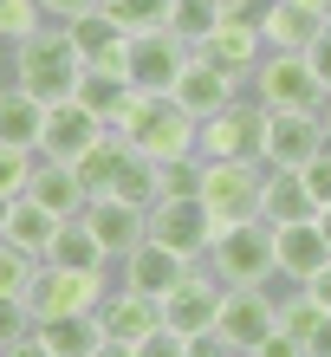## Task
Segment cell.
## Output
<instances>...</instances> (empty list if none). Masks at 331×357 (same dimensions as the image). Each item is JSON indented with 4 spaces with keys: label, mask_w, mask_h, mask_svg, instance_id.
<instances>
[{
    "label": "cell",
    "mask_w": 331,
    "mask_h": 357,
    "mask_svg": "<svg viewBox=\"0 0 331 357\" xmlns=\"http://www.w3.org/2000/svg\"><path fill=\"white\" fill-rule=\"evenodd\" d=\"M39 344H46L52 357H91L98 344H105V331H98V319H39Z\"/></svg>",
    "instance_id": "29"
},
{
    "label": "cell",
    "mask_w": 331,
    "mask_h": 357,
    "mask_svg": "<svg viewBox=\"0 0 331 357\" xmlns=\"http://www.w3.org/2000/svg\"><path fill=\"white\" fill-rule=\"evenodd\" d=\"M46 266H66V273H111V254L98 247V234L85 221H66L52 234V247H46Z\"/></svg>",
    "instance_id": "26"
},
{
    "label": "cell",
    "mask_w": 331,
    "mask_h": 357,
    "mask_svg": "<svg viewBox=\"0 0 331 357\" xmlns=\"http://www.w3.org/2000/svg\"><path fill=\"white\" fill-rule=\"evenodd\" d=\"M78 78H85V59H78L66 26H39L33 39L13 46V85L39 104H66L78 91Z\"/></svg>",
    "instance_id": "2"
},
{
    "label": "cell",
    "mask_w": 331,
    "mask_h": 357,
    "mask_svg": "<svg viewBox=\"0 0 331 357\" xmlns=\"http://www.w3.org/2000/svg\"><path fill=\"white\" fill-rule=\"evenodd\" d=\"M325 26H331V13H325Z\"/></svg>",
    "instance_id": "53"
},
{
    "label": "cell",
    "mask_w": 331,
    "mask_h": 357,
    "mask_svg": "<svg viewBox=\"0 0 331 357\" xmlns=\"http://www.w3.org/2000/svg\"><path fill=\"white\" fill-rule=\"evenodd\" d=\"M91 357H137V344H123V338H105V344H98Z\"/></svg>",
    "instance_id": "47"
},
{
    "label": "cell",
    "mask_w": 331,
    "mask_h": 357,
    "mask_svg": "<svg viewBox=\"0 0 331 357\" xmlns=\"http://www.w3.org/2000/svg\"><path fill=\"white\" fill-rule=\"evenodd\" d=\"M91 319H98V331H105V338H123V344H143V338H150V331L162 325V305L111 280V292H105V299H98V312H91Z\"/></svg>",
    "instance_id": "17"
},
{
    "label": "cell",
    "mask_w": 331,
    "mask_h": 357,
    "mask_svg": "<svg viewBox=\"0 0 331 357\" xmlns=\"http://www.w3.org/2000/svg\"><path fill=\"white\" fill-rule=\"evenodd\" d=\"M260 188H266L260 162H201L195 195H201L215 227H240V221H260Z\"/></svg>",
    "instance_id": "6"
},
{
    "label": "cell",
    "mask_w": 331,
    "mask_h": 357,
    "mask_svg": "<svg viewBox=\"0 0 331 357\" xmlns=\"http://www.w3.org/2000/svg\"><path fill=\"white\" fill-rule=\"evenodd\" d=\"M305 66H312V78L325 85V98H331V26L312 39V46H305Z\"/></svg>",
    "instance_id": "40"
},
{
    "label": "cell",
    "mask_w": 331,
    "mask_h": 357,
    "mask_svg": "<svg viewBox=\"0 0 331 357\" xmlns=\"http://www.w3.org/2000/svg\"><path fill=\"white\" fill-rule=\"evenodd\" d=\"M254 7H266V0H254Z\"/></svg>",
    "instance_id": "52"
},
{
    "label": "cell",
    "mask_w": 331,
    "mask_h": 357,
    "mask_svg": "<svg viewBox=\"0 0 331 357\" xmlns=\"http://www.w3.org/2000/svg\"><path fill=\"white\" fill-rule=\"evenodd\" d=\"M98 0H39V13L46 20H59V26H66V20H78V13H91Z\"/></svg>",
    "instance_id": "43"
},
{
    "label": "cell",
    "mask_w": 331,
    "mask_h": 357,
    "mask_svg": "<svg viewBox=\"0 0 331 357\" xmlns=\"http://www.w3.org/2000/svg\"><path fill=\"white\" fill-rule=\"evenodd\" d=\"M201 266H208L221 286H273L279 280V266H273V227H266V221L215 227V247H208Z\"/></svg>",
    "instance_id": "3"
},
{
    "label": "cell",
    "mask_w": 331,
    "mask_h": 357,
    "mask_svg": "<svg viewBox=\"0 0 331 357\" xmlns=\"http://www.w3.org/2000/svg\"><path fill=\"white\" fill-rule=\"evenodd\" d=\"M26 331H33V305L20 299V292H0V351L20 344Z\"/></svg>",
    "instance_id": "36"
},
{
    "label": "cell",
    "mask_w": 331,
    "mask_h": 357,
    "mask_svg": "<svg viewBox=\"0 0 331 357\" xmlns=\"http://www.w3.org/2000/svg\"><path fill=\"white\" fill-rule=\"evenodd\" d=\"M98 137H105V123H98L78 98H66V104H46V130H39V150H33V156H46V162H78Z\"/></svg>",
    "instance_id": "16"
},
{
    "label": "cell",
    "mask_w": 331,
    "mask_h": 357,
    "mask_svg": "<svg viewBox=\"0 0 331 357\" xmlns=\"http://www.w3.org/2000/svg\"><path fill=\"white\" fill-rule=\"evenodd\" d=\"M254 357H305V344L293 338V331H266V338L254 344Z\"/></svg>",
    "instance_id": "41"
},
{
    "label": "cell",
    "mask_w": 331,
    "mask_h": 357,
    "mask_svg": "<svg viewBox=\"0 0 331 357\" xmlns=\"http://www.w3.org/2000/svg\"><path fill=\"white\" fill-rule=\"evenodd\" d=\"M195 188H201V156H182V162H156V202L195 195Z\"/></svg>",
    "instance_id": "34"
},
{
    "label": "cell",
    "mask_w": 331,
    "mask_h": 357,
    "mask_svg": "<svg viewBox=\"0 0 331 357\" xmlns=\"http://www.w3.org/2000/svg\"><path fill=\"white\" fill-rule=\"evenodd\" d=\"M189 357H240V351H227L221 338H195V344H189Z\"/></svg>",
    "instance_id": "46"
},
{
    "label": "cell",
    "mask_w": 331,
    "mask_h": 357,
    "mask_svg": "<svg viewBox=\"0 0 331 357\" xmlns=\"http://www.w3.org/2000/svg\"><path fill=\"white\" fill-rule=\"evenodd\" d=\"M39 0H0V39H7V46H20V39H33L39 33Z\"/></svg>",
    "instance_id": "35"
},
{
    "label": "cell",
    "mask_w": 331,
    "mask_h": 357,
    "mask_svg": "<svg viewBox=\"0 0 331 357\" xmlns=\"http://www.w3.org/2000/svg\"><path fill=\"white\" fill-rule=\"evenodd\" d=\"M318 234H325V241H331V208H318Z\"/></svg>",
    "instance_id": "48"
},
{
    "label": "cell",
    "mask_w": 331,
    "mask_h": 357,
    "mask_svg": "<svg viewBox=\"0 0 331 357\" xmlns=\"http://www.w3.org/2000/svg\"><path fill=\"white\" fill-rule=\"evenodd\" d=\"M195 156L201 162H260L266 156V111H260L254 98H234L227 111L201 117ZM260 169H266V162H260Z\"/></svg>",
    "instance_id": "4"
},
{
    "label": "cell",
    "mask_w": 331,
    "mask_h": 357,
    "mask_svg": "<svg viewBox=\"0 0 331 357\" xmlns=\"http://www.w3.org/2000/svg\"><path fill=\"white\" fill-rule=\"evenodd\" d=\"M137 357H189V338H176V331H162V325H156L150 338L137 344Z\"/></svg>",
    "instance_id": "39"
},
{
    "label": "cell",
    "mask_w": 331,
    "mask_h": 357,
    "mask_svg": "<svg viewBox=\"0 0 331 357\" xmlns=\"http://www.w3.org/2000/svg\"><path fill=\"white\" fill-rule=\"evenodd\" d=\"M331 150L318 111H266V169H305Z\"/></svg>",
    "instance_id": "10"
},
{
    "label": "cell",
    "mask_w": 331,
    "mask_h": 357,
    "mask_svg": "<svg viewBox=\"0 0 331 357\" xmlns=\"http://www.w3.org/2000/svg\"><path fill=\"white\" fill-rule=\"evenodd\" d=\"M105 292H111V273H66V266H39V280L26 286V305H33V325H39V319H91Z\"/></svg>",
    "instance_id": "8"
},
{
    "label": "cell",
    "mask_w": 331,
    "mask_h": 357,
    "mask_svg": "<svg viewBox=\"0 0 331 357\" xmlns=\"http://www.w3.org/2000/svg\"><path fill=\"white\" fill-rule=\"evenodd\" d=\"M305 357H331V312L318 319V331H312V344H305Z\"/></svg>",
    "instance_id": "45"
},
{
    "label": "cell",
    "mask_w": 331,
    "mask_h": 357,
    "mask_svg": "<svg viewBox=\"0 0 331 357\" xmlns=\"http://www.w3.org/2000/svg\"><path fill=\"white\" fill-rule=\"evenodd\" d=\"M111 130L130 143L137 156H150V162H182V156H195V130L201 123L182 111L169 91H137L130 111H123Z\"/></svg>",
    "instance_id": "1"
},
{
    "label": "cell",
    "mask_w": 331,
    "mask_h": 357,
    "mask_svg": "<svg viewBox=\"0 0 331 357\" xmlns=\"http://www.w3.org/2000/svg\"><path fill=\"white\" fill-rule=\"evenodd\" d=\"M26 195L46 208V215H59V221H78L85 215V182H78V169L72 162H46V156H33V176H26Z\"/></svg>",
    "instance_id": "21"
},
{
    "label": "cell",
    "mask_w": 331,
    "mask_h": 357,
    "mask_svg": "<svg viewBox=\"0 0 331 357\" xmlns=\"http://www.w3.org/2000/svg\"><path fill=\"white\" fill-rule=\"evenodd\" d=\"M0 357H52L46 344H39V331H26V338H20V344H7V351H0Z\"/></svg>",
    "instance_id": "44"
},
{
    "label": "cell",
    "mask_w": 331,
    "mask_h": 357,
    "mask_svg": "<svg viewBox=\"0 0 331 357\" xmlns=\"http://www.w3.org/2000/svg\"><path fill=\"white\" fill-rule=\"evenodd\" d=\"M305 7H312V13H331V0H305Z\"/></svg>",
    "instance_id": "50"
},
{
    "label": "cell",
    "mask_w": 331,
    "mask_h": 357,
    "mask_svg": "<svg viewBox=\"0 0 331 357\" xmlns=\"http://www.w3.org/2000/svg\"><path fill=\"white\" fill-rule=\"evenodd\" d=\"M26 176H33V156L26 150H7V143H0V195H26Z\"/></svg>",
    "instance_id": "37"
},
{
    "label": "cell",
    "mask_w": 331,
    "mask_h": 357,
    "mask_svg": "<svg viewBox=\"0 0 331 357\" xmlns=\"http://www.w3.org/2000/svg\"><path fill=\"white\" fill-rule=\"evenodd\" d=\"M221 280H215V273L208 266H195L189 273V280H182L176 292H169V299H162V331H176V338H208V331H215V319H221Z\"/></svg>",
    "instance_id": "12"
},
{
    "label": "cell",
    "mask_w": 331,
    "mask_h": 357,
    "mask_svg": "<svg viewBox=\"0 0 331 357\" xmlns=\"http://www.w3.org/2000/svg\"><path fill=\"white\" fill-rule=\"evenodd\" d=\"M195 59H208L215 72H227L234 85H247V78H254V66L266 59V39H260V26H254V20H234V13H227L221 26L195 46Z\"/></svg>",
    "instance_id": "15"
},
{
    "label": "cell",
    "mask_w": 331,
    "mask_h": 357,
    "mask_svg": "<svg viewBox=\"0 0 331 357\" xmlns=\"http://www.w3.org/2000/svg\"><path fill=\"white\" fill-rule=\"evenodd\" d=\"M195 46L169 26H143L130 33V46H123V78H130V91H176V78L189 72Z\"/></svg>",
    "instance_id": "7"
},
{
    "label": "cell",
    "mask_w": 331,
    "mask_h": 357,
    "mask_svg": "<svg viewBox=\"0 0 331 357\" xmlns=\"http://www.w3.org/2000/svg\"><path fill=\"white\" fill-rule=\"evenodd\" d=\"M66 33H72L78 59H85V72H123V46H130V33H123L105 7H91V13L66 20Z\"/></svg>",
    "instance_id": "19"
},
{
    "label": "cell",
    "mask_w": 331,
    "mask_h": 357,
    "mask_svg": "<svg viewBox=\"0 0 331 357\" xmlns=\"http://www.w3.org/2000/svg\"><path fill=\"white\" fill-rule=\"evenodd\" d=\"M254 26L266 39V52H305L325 33V13H312L305 0H266V7L254 13Z\"/></svg>",
    "instance_id": "18"
},
{
    "label": "cell",
    "mask_w": 331,
    "mask_h": 357,
    "mask_svg": "<svg viewBox=\"0 0 331 357\" xmlns=\"http://www.w3.org/2000/svg\"><path fill=\"white\" fill-rule=\"evenodd\" d=\"M318 319H325V312H318L312 299H305V286H286V292H279V331H293L299 344H312Z\"/></svg>",
    "instance_id": "31"
},
{
    "label": "cell",
    "mask_w": 331,
    "mask_h": 357,
    "mask_svg": "<svg viewBox=\"0 0 331 357\" xmlns=\"http://www.w3.org/2000/svg\"><path fill=\"white\" fill-rule=\"evenodd\" d=\"M59 215H46L33 195H13L7 202V227H0V241H13V247H26V254H39L46 260V247H52V234H59Z\"/></svg>",
    "instance_id": "25"
},
{
    "label": "cell",
    "mask_w": 331,
    "mask_h": 357,
    "mask_svg": "<svg viewBox=\"0 0 331 357\" xmlns=\"http://www.w3.org/2000/svg\"><path fill=\"white\" fill-rule=\"evenodd\" d=\"M299 286H305V299H312L318 312H331V260H325V266L312 273V280H299Z\"/></svg>",
    "instance_id": "42"
},
{
    "label": "cell",
    "mask_w": 331,
    "mask_h": 357,
    "mask_svg": "<svg viewBox=\"0 0 331 357\" xmlns=\"http://www.w3.org/2000/svg\"><path fill=\"white\" fill-rule=\"evenodd\" d=\"M78 104H85V111L98 117V123H105V130H111V123L123 117V111H130V78H123V72H85V78H78V91H72Z\"/></svg>",
    "instance_id": "28"
},
{
    "label": "cell",
    "mask_w": 331,
    "mask_h": 357,
    "mask_svg": "<svg viewBox=\"0 0 331 357\" xmlns=\"http://www.w3.org/2000/svg\"><path fill=\"white\" fill-rule=\"evenodd\" d=\"M169 98H176V104H182V111H189L195 123H201V117L227 111V104L240 98V85H234V78H227V72H215L208 59H189V72L176 78V91H169Z\"/></svg>",
    "instance_id": "22"
},
{
    "label": "cell",
    "mask_w": 331,
    "mask_h": 357,
    "mask_svg": "<svg viewBox=\"0 0 331 357\" xmlns=\"http://www.w3.org/2000/svg\"><path fill=\"white\" fill-rule=\"evenodd\" d=\"M78 221L98 234V247L111 254V266L130 254L137 241H150V208H137V202H123V195H91Z\"/></svg>",
    "instance_id": "14"
},
{
    "label": "cell",
    "mask_w": 331,
    "mask_h": 357,
    "mask_svg": "<svg viewBox=\"0 0 331 357\" xmlns=\"http://www.w3.org/2000/svg\"><path fill=\"white\" fill-rule=\"evenodd\" d=\"M266 331H279V292H266V286H227L221 292V319L208 338H221L227 351H240V357H254V344L266 338Z\"/></svg>",
    "instance_id": "9"
},
{
    "label": "cell",
    "mask_w": 331,
    "mask_h": 357,
    "mask_svg": "<svg viewBox=\"0 0 331 357\" xmlns=\"http://www.w3.org/2000/svg\"><path fill=\"white\" fill-rule=\"evenodd\" d=\"M123 33H143V26H169V0H98Z\"/></svg>",
    "instance_id": "32"
},
{
    "label": "cell",
    "mask_w": 331,
    "mask_h": 357,
    "mask_svg": "<svg viewBox=\"0 0 331 357\" xmlns=\"http://www.w3.org/2000/svg\"><path fill=\"white\" fill-rule=\"evenodd\" d=\"M39 130H46V104L26 98L20 85H0V143L7 150H39Z\"/></svg>",
    "instance_id": "24"
},
{
    "label": "cell",
    "mask_w": 331,
    "mask_h": 357,
    "mask_svg": "<svg viewBox=\"0 0 331 357\" xmlns=\"http://www.w3.org/2000/svg\"><path fill=\"white\" fill-rule=\"evenodd\" d=\"M299 182H305V195H312V208H331V150H325L318 162H305Z\"/></svg>",
    "instance_id": "38"
},
{
    "label": "cell",
    "mask_w": 331,
    "mask_h": 357,
    "mask_svg": "<svg viewBox=\"0 0 331 357\" xmlns=\"http://www.w3.org/2000/svg\"><path fill=\"white\" fill-rule=\"evenodd\" d=\"M247 98L260 111H325V85L312 78L305 52H266L247 78Z\"/></svg>",
    "instance_id": "5"
},
{
    "label": "cell",
    "mask_w": 331,
    "mask_h": 357,
    "mask_svg": "<svg viewBox=\"0 0 331 357\" xmlns=\"http://www.w3.org/2000/svg\"><path fill=\"white\" fill-rule=\"evenodd\" d=\"M195 273V260H182L176 247H162V241H137L130 254L117 260V286H130V292H143V299H169V292L182 286Z\"/></svg>",
    "instance_id": "13"
},
{
    "label": "cell",
    "mask_w": 331,
    "mask_h": 357,
    "mask_svg": "<svg viewBox=\"0 0 331 357\" xmlns=\"http://www.w3.org/2000/svg\"><path fill=\"white\" fill-rule=\"evenodd\" d=\"M123 162H130V143H123L117 130H105L85 156L72 162V169H78V182H85V195H111L117 176H123Z\"/></svg>",
    "instance_id": "27"
},
{
    "label": "cell",
    "mask_w": 331,
    "mask_h": 357,
    "mask_svg": "<svg viewBox=\"0 0 331 357\" xmlns=\"http://www.w3.org/2000/svg\"><path fill=\"white\" fill-rule=\"evenodd\" d=\"M318 208L305 195L299 169H266V188H260V221L266 227H293V221H312Z\"/></svg>",
    "instance_id": "23"
},
{
    "label": "cell",
    "mask_w": 331,
    "mask_h": 357,
    "mask_svg": "<svg viewBox=\"0 0 331 357\" xmlns=\"http://www.w3.org/2000/svg\"><path fill=\"white\" fill-rule=\"evenodd\" d=\"M325 260H331V241L318 234V215H312V221H293V227H273V266H279L286 286L312 280Z\"/></svg>",
    "instance_id": "20"
},
{
    "label": "cell",
    "mask_w": 331,
    "mask_h": 357,
    "mask_svg": "<svg viewBox=\"0 0 331 357\" xmlns=\"http://www.w3.org/2000/svg\"><path fill=\"white\" fill-rule=\"evenodd\" d=\"M39 254H26V247H13V241H0V292H20L26 299V286L39 280Z\"/></svg>",
    "instance_id": "33"
},
{
    "label": "cell",
    "mask_w": 331,
    "mask_h": 357,
    "mask_svg": "<svg viewBox=\"0 0 331 357\" xmlns=\"http://www.w3.org/2000/svg\"><path fill=\"white\" fill-rule=\"evenodd\" d=\"M150 241L162 247H176L182 260H208V247H215V221H208V208H201V195H176V202H150Z\"/></svg>",
    "instance_id": "11"
},
{
    "label": "cell",
    "mask_w": 331,
    "mask_h": 357,
    "mask_svg": "<svg viewBox=\"0 0 331 357\" xmlns=\"http://www.w3.org/2000/svg\"><path fill=\"white\" fill-rule=\"evenodd\" d=\"M0 227H7V195H0Z\"/></svg>",
    "instance_id": "51"
},
{
    "label": "cell",
    "mask_w": 331,
    "mask_h": 357,
    "mask_svg": "<svg viewBox=\"0 0 331 357\" xmlns=\"http://www.w3.org/2000/svg\"><path fill=\"white\" fill-rule=\"evenodd\" d=\"M318 123H325V137H331V98H325V111H318Z\"/></svg>",
    "instance_id": "49"
},
{
    "label": "cell",
    "mask_w": 331,
    "mask_h": 357,
    "mask_svg": "<svg viewBox=\"0 0 331 357\" xmlns=\"http://www.w3.org/2000/svg\"><path fill=\"white\" fill-rule=\"evenodd\" d=\"M221 20H227L221 0H169V33H182L189 46H201V39H208Z\"/></svg>",
    "instance_id": "30"
}]
</instances>
